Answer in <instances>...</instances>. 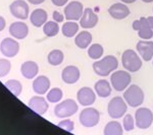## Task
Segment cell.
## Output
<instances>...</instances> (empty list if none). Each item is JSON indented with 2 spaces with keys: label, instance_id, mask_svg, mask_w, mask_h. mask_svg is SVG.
Wrapping results in <instances>:
<instances>
[{
  "label": "cell",
  "instance_id": "d590c367",
  "mask_svg": "<svg viewBox=\"0 0 153 135\" xmlns=\"http://www.w3.org/2000/svg\"><path fill=\"white\" fill-rule=\"evenodd\" d=\"M51 2L55 6H63L68 3V0H51Z\"/></svg>",
  "mask_w": 153,
  "mask_h": 135
},
{
  "label": "cell",
  "instance_id": "44dd1931",
  "mask_svg": "<svg viewBox=\"0 0 153 135\" xmlns=\"http://www.w3.org/2000/svg\"><path fill=\"white\" fill-rule=\"evenodd\" d=\"M30 21L36 28H40L43 26L44 24L48 21V14L46 10L42 8H37L35 10L32 11L31 15H30Z\"/></svg>",
  "mask_w": 153,
  "mask_h": 135
},
{
  "label": "cell",
  "instance_id": "52a82bcc",
  "mask_svg": "<svg viewBox=\"0 0 153 135\" xmlns=\"http://www.w3.org/2000/svg\"><path fill=\"white\" fill-rule=\"evenodd\" d=\"M79 121L86 128H92L100 122V113L95 108L86 107L81 111Z\"/></svg>",
  "mask_w": 153,
  "mask_h": 135
},
{
  "label": "cell",
  "instance_id": "9c48e42d",
  "mask_svg": "<svg viewBox=\"0 0 153 135\" xmlns=\"http://www.w3.org/2000/svg\"><path fill=\"white\" fill-rule=\"evenodd\" d=\"M84 5L79 1H71L65 7V18L66 21H80L84 13Z\"/></svg>",
  "mask_w": 153,
  "mask_h": 135
},
{
  "label": "cell",
  "instance_id": "3957f363",
  "mask_svg": "<svg viewBox=\"0 0 153 135\" xmlns=\"http://www.w3.org/2000/svg\"><path fill=\"white\" fill-rule=\"evenodd\" d=\"M122 64L129 72H137L141 69L143 62L138 52L133 49H128L122 55Z\"/></svg>",
  "mask_w": 153,
  "mask_h": 135
},
{
  "label": "cell",
  "instance_id": "7c38bea8",
  "mask_svg": "<svg viewBox=\"0 0 153 135\" xmlns=\"http://www.w3.org/2000/svg\"><path fill=\"white\" fill-rule=\"evenodd\" d=\"M96 92L91 87H84L78 90L76 92V100L80 103L81 106L90 107L92 106L96 101Z\"/></svg>",
  "mask_w": 153,
  "mask_h": 135
},
{
  "label": "cell",
  "instance_id": "5b68a950",
  "mask_svg": "<svg viewBox=\"0 0 153 135\" xmlns=\"http://www.w3.org/2000/svg\"><path fill=\"white\" fill-rule=\"evenodd\" d=\"M79 106L76 101L71 99H66L62 102H59L54 108V115L60 119L71 117L78 112Z\"/></svg>",
  "mask_w": 153,
  "mask_h": 135
},
{
  "label": "cell",
  "instance_id": "7402d4cb",
  "mask_svg": "<svg viewBox=\"0 0 153 135\" xmlns=\"http://www.w3.org/2000/svg\"><path fill=\"white\" fill-rule=\"evenodd\" d=\"M94 90L98 97L103 98V99L108 98L111 95V83H110V81H108L107 79H99L98 81L95 82Z\"/></svg>",
  "mask_w": 153,
  "mask_h": 135
},
{
  "label": "cell",
  "instance_id": "4316f807",
  "mask_svg": "<svg viewBox=\"0 0 153 135\" xmlns=\"http://www.w3.org/2000/svg\"><path fill=\"white\" fill-rule=\"evenodd\" d=\"M65 60V54L59 49H54V50L50 51V53L47 56V61L50 65L52 66H58Z\"/></svg>",
  "mask_w": 153,
  "mask_h": 135
},
{
  "label": "cell",
  "instance_id": "ac0fdd59",
  "mask_svg": "<svg viewBox=\"0 0 153 135\" xmlns=\"http://www.w3.org/2000/svg\"><path fill=\"white\" fill-rule=\"evenodd\" d=\"M108 13L114 19H125L130 15L131 11L129 7L123 2H117V3L112 4L108 8Z\"/></svg>",
  "mask_w": 153,
  "mask_h": 135
},
{
  "label": "cell",
  "instance_id": "4fadbf2b",
  "mask_svg": "<svg viewBox=\"0 0 153 135\" xmlns=\"http://www.w3.org/2000/svg\"><path fill=\"white\" fill-rule=\"evenodd\" d=\"M98 21H99V18H98L97 13H95V11L92 8L87 7L84 9V13L80 19V26L84 29H90L95 28Z\"/></svg>",
  "mask_w": 153,
  "mask_h": 135
},
{
  "label": "cell",
  "instance_id": "f35d334b",
  "mask_svg": "<svg viewBox=\"0 0 153 135\" xmlns=\"http://www.w3.org/2000/svg\"><path fill=\"white\" fill-rule=\"evenodd\" d=\"M29 3L33 4V5H39V4H42L45 0H27Z\"/></svg>",
  "mask_w": 153,
  "mask_h": 135
},
{
  "label": "cell",
  "instance_id": "7a4b0ae2",
  "mask_svg": "<svg viewBox=\"0 0 153 135\" xmlns=\"http://www.w3.org/2000/svg\"><path fill=\"white\" fill-rule=\"evenodd\" d=\"M123 98L125 99L128 106L132 108H138L140 107L144 102L145 95L144 92L139 85L137 84H130L126 90H124Z\"/></svg>",
  "mask_w": 153,
  "mask_h": 135
},
{
  "label": "cell",
  "instance_id": "f1b7e54d",
  "mask_svg": "<svg viewBox=\"0 0 153 135\" xmlns=\"http://www.w3.org/2000/svg\"><path fill=\"white\" fill-rule=\"evenodd\" d=\"M43 33H44V35L46 37H48V38L57 36L59 33L58 23H56V21H47V23L43 26Z\"/></svg>",
  "mask_w": 153,
  "mask_h": 135
},
{
  "label": "cell",
  "instance_id": "74e56055",
  "mask_svg": "<svg viewBox=\"0 0 153 135\" xmlns=\"http://www.w3.org/2000/svg\"><path fill=\"white\" fill-rule=\"evenodd\" d=\"M6 26V21L5 19H4L3 16L0 15V32H2L4 29V28H5Z\"/></svg>",
  "mask_w": 153,
  "mask_h": 135
},
{
  "label": "cell",
  "instance_id": "ab89813d",
  "mask_svg": "<svg viewBox=\"0 0 153 135\" xmlns=\"http://www.w3.org/2000/svg\"><path fill=\"white\" fill-rule=\"evenodd\" d=\"M147 21H148V23H149L150 28L153 29V16H148Z\"/></svg>",
  "mask_w": 153,
  "mask_h": 135
},
{
  "label": "cell",
  "instance_id": "5bb4252c",
  "mask_svg": "<svg viewBox=\"0 0 153 135\" xmlns=\"http://www.w3.org/2000/svg\"><path fill=\"white\" fill-rule=\"evenodd\" d=\"M137 52L143 61L149 62L153 59V41L141 40L136 45Z\"/></svg>",
  "mask_w": 153,
  "mask_h": 135
},
{
  "label": "cell",
  "instance_id": "60d3db41",
  "mask_svg": "<svg viewBox=\"0 0 153 135\" xmlns=\"http://www.w3.org/2000/svg\"><path fill=\"white\" fill-rule=\"evenodd\" d=\"M120 1L125 4H131V3H134V2H136L137 0H120Z\"/></svg>",
  "mask_w": 153,
  "mask_h": 135
},
{
  "label": "cell",
  "instance_id": "30bf717a",
  "mask_svg": "<svg viewBox=\"0 0 153 135\" xmlns=\"http://www.w3.org/2000/svg\"><path fill=\"white\" fill-rule=\"evenodd\" d=\"M19 51V44L12 38H5L0 43V52L6 58H13Z\"/></svg>",
  "mask_w": 153,
  "mask_h": 135
},
{
  "label": "cell",
  "instance_id": "603a6c76",
  "mask_svg": "<svg viewBox=\"0 0 153 135\" xmlns=\"http://www.w3.org/2000/svg\"><path fill=\"white\" fill-rule=\"evenodd\" d=\"M93 40L92 34L88 31H82L75 37V44L80 49H87L91 45Z\"/></svg>",
  "mask_w": 153,
  "mask_h": 135
},
{
  "label": "cell",
  "instance_id": "8d00e7d4",
  "mask_svg": "<svg viewBox=\"0 0 153 135\" xmlns=\"http://www.w3.org/2000/svg\"><path fill=\"white\" fill-rule=\"evenodd\" d=\"M140 26H141V21H140V19H136V21H133L132 26H133V29H134V31H136V32L139 31Z\"/></svg>",
  "mask_w": 153,
  "mask_h": 135
},
{
  "label": "cell",
  "instance_id": "2e32d148",
  "mask_svg": "<svg viewBox=\"0 0 153 135\" xmlns=\"http://www.w3.org/2000/svg\"><path fill=\"white\" fill-rule=\"evenodd\" d=\"M80 77V69L75 65H68L61 71V79L66 84H74V83L78 82Z\"/></svg>",
  "mask_w": 153,
  "mask_h": 135
},
{
  "label": "cell",
  "instance_id": "9a60e30c",
  "mask_svg": "<svg viewBox=\"0 0 153 135\" xmlns=\"http://www.w3.org/2000/svg\"><path fill=\"white\" fill-rule=\"evenodd\" d=\"M28 106L33 110L34 112L39 115H44L49 109V103L47 99L42 95H34L29 100Z\"/></svg>",
  "mask_w": 153,
  "mask_h": 135
},
{
  "label": "cell",
  "instance_id": "8fae6325",
  "mask_svg": "<svg viewBox=\"0 0 153 135\" xmlns=\"http://www.w3.org/2000/svg\"><path fill=\"white\" fill-rule=\"evenodd\" d=\"M9 10L12 16L21 21H25L29 18L30 8L25 0H14L9 6Z\"/></svg>",
  "mask_w": 153,
  "mask_h": 135
},
{
  "label": "cell",
  "instance_id": "d6986e66",
  "mask_svg": "<svg viewBox=\"0 0 153 135\" xmlns=\"http://www.w3.org/2000/svg\"><path fill=\"white\" fill-rule=\"evenodd\" d=\"M50 79L45 75H39L36 76L33 81V90L37 95H45L50 88Z\"/></svg>",
  "mask_w": 153,
  "mask_h": 135
},
{
  "label": "cell",
  "instance_id": "e575fe53",
  "mask_svg": "<svg viewBox=\"0 0 153 135\" xmlns=\"http://www.w3.org/2000/svg\"><path fill=\"white\" fill-rule=\"evenodd\" d=\"M52 18H53V21H56V23H62L63 19L65 18V15H63V14H61L60 12L57 11V10L53 11Z\"/></svg>",
  "mask_w": 153,
  "mask_h": 135
},
{
  "label": "cell",
  "instance_id": "d4e9b609",
  "mask_svg": "<svg viewBox=\"0 0 153 135\" xmlns=\"http://www.w3.org/2000/svg\"><path fill=\"white\" fill-rule=\"evenodd\" d=\"M79 29H80V26L78 23L73 21H68L63 23L62 28H61V33L66 38H73V37H76V34L79 33Z\"/></svg>",
  "mask_w": 153,
  "mask_h": 135
},
{
  "label": "cell",
  "instance_id": "83f0119b",
  "mask_svg": "<svg viewBox=\"0 0 153 135\" xmlns=\"http://www.w3.org/2000/svg\"><path fill=\"white\" fill-rule=\"evenodd\" d=\"M103 54H104V48L100 44L95 43L89 46L88 56L93 60H99V59L102 58Z\"/></svg>",
  "mask_w": 153,
  "mask_h": 135
},
{
  "label": "cell",
  "instance_id": "484cf974",
  "mask_svg": "<svg viewBox=\"0 0 153 135\" xmlns=\"http://www.w3.org/2000/svg\"><path fill=\"white\" fill-rule=\"evenodd\" d=\"M123 132H124L123 125L118 121H115V120L108 122L105 125L104 130H103L104 135H122Z\"/></svg>",
  "mask_w": 153,
  "mask_h": 135
},
{
  "label": "cell",
  "instance_id": "6da1fadb",
  "mask_svg": "<svg viewBox=\"0 0 153 135\" xmlns=\"http://www.w3.org/2000/svg\"><path fill=\"white\" fill-rule=\"evenodd\" d=\"M93 70L98 76L106 77L117 69L118 67V60L115 56L107 55L99 60H95L92 65Z\"/></svg>",
  "mask_w": 153,
  "mask_h": 135
},
{
  "label": "cell",
  "instance_id": "ba28073f",
  "mask_svg": "<svg viewBox=\"0 0 153 135\" xmlns=\"http://www.w3.org/2000/svg\"><path fill=\"white\" fill-rule=\"evenodd\" d=\"M135 123L139 129L146 130L153 123V113L148 108H139L135 112Z\"/></svg>",
  "mask_w": 153,
  "mask_h": 135
},
{
  "label": "cell",
  "instance_id": "7bdbcfd3",
  "mask_svg": "<svg viewBox=\"0 0 153 135\" xmlns=\"http://www.w3.org/2000/svg\"><path fill=\"white\" fill-rule=\"evenodd\" d=\"M152 64H153V62H152Z\"/></svg>",
  "mask_w": 153,
  "mask_h": 135
},
{
  "label": "cell",
  "instance_id": "ffe728a7",
  "mask_svg": "<svg viewBox=\"0 0 153 135\" xmlns=\"http://www.w3.org/2000/svg\"><path fill=\"white\" fill-rule=\"evenodd\" d=\"M22 75L27 79H33L39 73V66L34 61H26L21 66Z\"/></svg>",
  "mask_w": 153,
  "mask_h": 135
},
{
  "label": "cell",
  "instance_id": "4dcf8cb0",
  "mask_svg": "<svg viewBox=\"0 0 153 135\" xmlns=\"http://www.w3.org/2000/svg\"><path fill=\"white\" fill-rule=\"evenodd\" d=\"M63 98V92L61 88L59 87H53L51 90H49L47 92V97L46 99L49 103H59Z\"/></svg>",
  "mask_w": 153,
  "mask_h": 135
},
{
  "label": "cell",
  "instance_id": "cb8c5ba5",
  "mask_svg": "<svg viewBox=\"0 0 153 135\" xmlns=\"http://www.w3.org/2000/svg\"><path fill=\"white\" fill-rule=\"evenodd\" d=\"M140 21H141V26H140V29L138 31L139 38H141V40H151L153 38V29L150 28L147 18L142 16L140 18Z\"/></svg>",
  "mask_w": 153,
  "mask_h": 135
},
{
  "label": "cell",
  "instance_id": "1f68e13d",
  "mask_svg": "<svg viewBox=\"0 0 153 135\" xmlns=\"http://www.w3.org/2000/svg\"><path fill=\"white\" fill-rule=\"evenodd\" d=\"M135 126V118L131 114L125 115L124 119H123V128H124V130H126V131H132V130H134Z\"/></svg>",
  "mask_w": 153,
  "mask_h": 135
},
{
  "label": "cell",
  "instance_id": "e0dca14e",
  "mask_svg": "<svg viewBox=\"0 0 153 135\" xmlns=\"http://www.w3.org/2000/svg\"><path fill=\"white\" fill-rule=\"evenodd\" d=\"M9 34L16 40H24L29 34V26L24 21H14L9 26Z\"/></svg>",
  "mask_w": 153,
  "mask_h": 135
},
{
  "label": "cell",
  "instance_id": "b9f144b4",
  "mask_svg": "<svg viewBox=\"0 0 153 135\" xmlns=\"http://www.w3.org/2000/svg\"><path fill=\"white\" fill-rule=\"evenodd\" d=\"M143 2H145V3H151L153 2V0H142Z\"/></svg>",
  "mask_w": 153,
  "mask_h": 135
},
{
  "label": "cell",
  "instance_id": "277c9868",
  "mask_svg": "<svg viewBox=\"0 0 153 135\" xmlns=\"http://www.w3.org/2000/svg\"><path fill=\"white\" fill-rule=\"evenodd\" d=\"M132 82V76L127 70H115L110 74V83L117 92H124Z\"/></svg>",
  "mask_w": 153,
  "mask_h": 135
},
{
  "label": "cell",
  "instance_id": "836d02e7",
  "mask_svg": "<svg viewBox=\"0 0 153 135\" xmlns=\"http://www.w3.org/2000/svg\"><path fill=\"white\" fill-rule=\"evenodd\" d=\"M57 126L59 128L65 130V131H68V132H73L74 129H75V122L71 119H65V120L58 122Z\"/></svg>",
  "mask_w": 153,
  "mask_h": 135
},
{
  "label": "cell",
  "instance_id": "f546056e",
  "mask_svg": "<svg viewBox=\"0 0 153 135\" xmlns=\"http://www.w3.org/2000/svg\"><path fill=\"white\" fill-rule=\"evenodd\" d=\"M4 85L6 87L7 90L11 92L14 97H19V95L22 94L23 90V85H22L21 81L16 79H9L4 83Z\"/></svg>",
  "mask_w": 153,
  "mask_h": 135
},
{
  "label": "cell",
  "instance_id": "d6a6232c",
  "mask_svg": "<svg viewBox=\"0 0 153 135\" xmlns=\"http://www.w3.org/2000/svg\"><path fill=\"white\" fill-rule=\"evenodd\" d=\"M11 69L10 61L5 58H0V78L5 77Z\"/></svg>",
  "mask_w": 153,
  "mask_h": 135
},
{
  "label": "cell",
  "instance_id": "8992f818",
  "mask_svg": "<svg viewBox=\"0 0 153 135\" xmlns=\"http://www.w3.org/2000/svg\"><path fill=\"white\" fill-rule=\"evenodd\" d=\"M128 111V104L124 98L114 97L109 101L107 106L108 115L111 119H120L124 117Z\"/></svg>",
  "mask_w": 153,
  "mask_h": 135
}]
</instances>
